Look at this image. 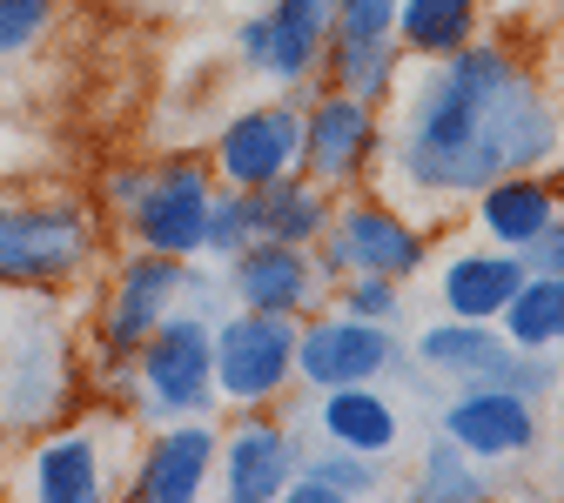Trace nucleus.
Instances as JSON below:
<instances>
[{
	"instance_id": "nucleus-1",
	"label": "nucleus",
	"mask_w": 564,
	"mask_h": 503,
	"mask_svg": "<svg viewBox=\"0 0 564 503\" xmlns=\"http://www.w3.org/2000/svg\"><path fill=\"white\" fill-rule=\"evenodd\" d=\"M564 162V95L498 34H477L444 61H410L383 108L377 182L423 222H451L484 182Z\"/></svg>"
},
{
	"instance_id": "nucleus-2",
	"label": "nucleus",
	"mask_w": 564,
	"mask_h": 503,
	"mask_svg": "<svg viewBox=\"0 0 564 503\" xmlns=\"http://www.w3.org/2000/svg\"><path fill=\"white\" fill-rule=\"evenodd\" d=\"M437 222H423L416 208H403L397 195L383 188H349L336 195V215H329V229L316 242V262L323 275H397V282H416V275H431L437 262Z\"/></svg>"
},
{
	"instance_id": "nucleus-3",
	"label": "nucleus",
	"mask_w": 564,
	"mask_h": 503,
	"mask_svg": "<svg viewBox=\"0 0 564 503\" xmlns=\"http://www.w3.org/2000/svg\"><path fill=\"white\" fill-rule=\"evenodd\" d=\"M101 262V222L75 195H0V289H61Z\"/></svg>"
},
{
	"instance_id": "nucleus-4",
	"label": "nucleus",
	"mask_w": 564,
	"mask_h": 503,
	"mask_svg": "<svg viewBox=\"0 0 564 503\" xmlns=\"http://www.w3.org/2000/svg\"><path fill=\"white\" fill-rule=\"evenodd\" d=\"M216 316L202 309H169L149 342L134 349V416L169 423V416H223L216 403Z\"/></svg>"
},
{
	"instance_id": "nucleus-5",
	"label": "nucleus",
	"mask_w": 564,
	"mask_h": 503,
	"mask_svg": "<svg viewBox=\"0 0 564 503\" xmlns=\"http://www.w3.org/2000/svg\"><path fill=\"white\" fill-rule=\"evenodd\" d=\"M410 363L423 376H437V383H505L518 396H551L564 363L544 349H518L498 322H464V316H437V322H423L410 336Z\"/></svg>"
},
{
	"instance_id": "nucleus-6",
	"label": "nucleus",
	"mask_w": 564,
	"mask_h": 503,
	"mask_svg": "<svg viewBox=\"0 0 564 503\" xmlns=\"http://www.w3.org/2000/svg\"><path fill=\"white\" fill-rule=\"evenodd\" d=\"M296 316L269 309H223L216 342V403L223 409H282L296 396Z\"/></svg>"
},
{
	"instance_id": "nucleus-7",
	"label": "nucleus",
	"mask_w": 564,
	"mask_h": 503,
	"mask_svg": "<svg viewBox=\"0 0 564 503\" xmlns=\"http://www.w3.org/2000/svg\"><path fill=\"white\" fill-rule=\"evenodd\" d=\"M377 162H383V108L349 88L310 81L303 88V175L323 182L329 195H349L377 182Z\"/></svg>"
},
{
	"instance_id": "nucleus-8",
	"label": "nucleus",
	"mask_w": 564,
	"mask_h": 503,
	"mask_svg": "<svg viewBox=\"0 0 564 503\" xmlns=\"http://www.w3.org/2000/svg\"><path fill=\"white\" fill-rule=\"evenodd\" d=\"M410 376V336L390 322L343 316L323 303L296 329V390H343V383H390Z\"/></svg>"
},
{
	"instance_id": "nucleus-9",
	"label": "nucleus",
	"mask_w": 564,
	"mask_h": 503,
	"mask_svg": "<svg viewBox=\"0 0 564 503\" xmlns=\"http://www.w3.org/2000/svg\"><path fill=\"white\" fill-rule=\"evenodd\" d=\"M437 429L470 450L484 470H505V463H538L551 423L538 396H518L505 383H451V396L437 403Z\"/></svg>"
},
{
	"instance_id": "nucleus-10",
	"label": "nucleus",
	"mask_w": 564,
	"mask_h": 503,
	"mask_svg": "<svg viewBox=\"0 0 564 503\" xmlns=\"http://www.w3.org/2000/svg\"><path fill=\"white\" fill-rule=\"evenodd\" d=\"M208 201H216V168H208V155H175V162H155L141 175L134 201L121 208V229H128L134 249L195 262L202 229H208Z\"/></svg>"
},
{
	"instance_id": "nucleus-11",
	"label": "nucleus",
	"mask_w": 564,
	"mask_h": 503,
	"mask_svg": "<svg viewBox=\"0 0 564 503\" xmlns=\"http://www.w3.org/2000/svg\"><path fill=\"white\" fill-rule=\"evenodd\" d=\"M208 168L229 188H269L282 175L303 168V88H275L269 101L236 108L216 128V149H208Z\"/></svg>"
},
{
	"instance_id": "nucleus-12",
	"label": "nucleus",
	"mask_w": 564,
	"mask_h": 503,
	"mask_svg": "<svg viewBox=\"0 0 564 503\" xmlns=\"http://www.w3.org/2000/svg\"><path fill=\"white\" fill-rule=\"evenodd\" d=\"M303 457V429L282 409H229L216 450V496L229 503H282Z\"/></svg>"
},
{
	"instance_id": "nucleus-13",
	"label": "nucleus",
	"mask_w": 564,
	"mask_h": 503,
	"mask_svg": "<svg viewBox=\"0 0 564 503\" xmlns=\"http://www.w3.org/2000/svg\"><path fill=\"white\" fill-rule=\"evenodd\" d=\"M223 269V296L229 309H269V316H316L329 303V275L316 262V249L303 242H275V236H256L249 249H236Z\"/></svg>"
},
{
	"instance_id": "nucleus-14",
	"label": "nucleus",
	"mask_w": 564,
	"mask_h": 503,
	"mask_svg": "<svg viewBox=\"0 0 564 503\" xmlns=\"http://www.w3.org/2000/svg\"><path fill=\"white\" fill-rule=\"evenodd\" d=\"M329 8L336 0H269L262 14H249L236 28V61L275 88H310L323 75Z\"/></svg>"
},
{
	"instance_id": "nucleus-15",
	"label": "nucleus",
	"mask_w": 564,
	"mask_h": 503,
	"mask_svg": "<svg viewBox=\"0 0 564 503\" xmlns=\"http://www.w3.org/2000/svg\"><path fill=\"white\" fill-rule=\"evenodd\" d=\"M182 289H188V262H182V255L134 249V255L115 269L108 309H101V322H95L101 363H108V370H128V363H134V349L149 342V329L182 303Z\"/></svg>"
},
{
	"instance_id": "nucleus-16",
	"label": "nucleus",
	"mask_w": 564,
	"mask_h": 503,
	"mask_svg": "<svg viewBox=\"0 0 564 503\" xmlns=\"http://www.w3.org/2000/svg\"><path fill=\"white\" fill-rule=\"evenodd\" d=\"M216 450H223V416H169L141 444L128 470L134 503H202L216 490Z\"/></svg>"
},
{
	"instance_id": "nucleus-17",
	"label": "nucleus",
	"mask_w": 564,
	"mask_h": 503,
	"mask_svg": "<svg viewBox=\"0 0 564 503\" xmlns=\"http://www.w3.org/2000/svg\"><path fill=\"white\" fill-rule=\"evenodd\" d=\"M310 429L316 444H336V450H357V457H377L390 463L410 437L403 423V403L383 390V383H343V390H310Z\"/></svg>"
},
{
	"instance_id": "nucleus-18",
	"label": "nucleus",
	"mask_w": 564,
	"mask_h": 503,
	"mask_svg": "<svg viewBox=\"0 0 564 503\" xmlns=\"http://www.w3.org/2000/svg\"><path fill=\"white\" fill-rule=\"evenodd\" d=\"M431 269H437V309L464 316V322H498L505 303L518 296V282L531 275L524 255L498 249V242H464V249L437 255Z\"/></svg>"
},
{
	"instance_id": "nucleus-19",
	"label": "nucleus",
	"mask_w": 564,
	"mask_h": 503,
	"mask_svg": "<svg viewBox=\"0 0 564 503\" xmlns=\"http://www.w3.org/2000/svg\"><path fill=\"white\" fill-rule=\"evenodd\" d=\"M557 182L551 168H524V175H498V182H484L470 195V215L464 222L477 229V242H498V249H524L551 215H557Z\"/></svg>"
},
{
	"instance_id": "nucleus-20",
	"label": "nucleus",
	"mask_w": 564,
	"mask_h": 503,
	"mask_svg": "<svg viewBox=\"0 0 564 503\" xmlns=\"http://www.w3.org/2000/svg\"><path fill=\"white\" fill-rule=\"evenodd\" d=\"M21 490L34 503H101L108 496V457H101V429H61L28 457Z\"/></svg>"
},
{
	"instance_id": "nucleus-21",
	"label": "nucleus",
	"mask_w": 564,
	"mask_h": 503,
	"mask_svg": "<svg viewBox=\"0 0 564 503\" xmlns=\"http://www.w3.org/2000/svg\"><path fill=\"white\" fill-rule=\"evenodd\" d=\"M383 483H390V463H377V457L336 450V444H316V450L303 444L282 503H370V496H383Z\"/></svg>"
},
{
	"instance_id": "nucleus-22",
	"label": "nucleus",
	"mask_w": 564,
	"mask_h": 503,
	"mask_svg": "<svg viewBox=\"0 0 564 503\" xmlns=\"http://www.w3.org/2000/svg\"><path fill=\"white\" fill-rule=\"evenodd\" d=\"M490 21V0H397V47L403 61H444L470 47Z\"/></svg>"
},
{
	"instance_id": "nucleus-23",
	"label": "nucleus",
	"mask_w": 564,
	"mask_h": 503,
	"mask_svg": "<svg viewBox=\"0 0 564 503\" xmlns=\"http://www.w3.org/2000/svg\"><path fill=\"white\" fill-rule=\"evenodd\" d=\"M329 215H336V195H329L323 182H310L303 168L282 175V182H269V188H256V236L316 249L323 229H329Z\"/></svg>"
},
{
	"instance_id": "nucleus-24",
	"label": "nucleus",
	"mask_w": 564,
	"mask_h": 503,
	"mask_svg": "<svg viewBox=\"0 0 564 503\" xmlns=\"http://www.w3.org/2000/svg\"><path fill=\"white\" fill-rule=\"evenodd\" d=\"M410 496L416 503H490L498 483H490V470L470 450H457L444 429H431V444L416 450V470H410Z\"/></svg>"
},
{
	"instance_id": "nucleus-25",
	"label": "nucleus",
	"mask_w": 564,
	"mask_h": 503,
	"mask_svg": "<svg viewBox=\"0 0 564 503\" xmlns=\"http://www.w3.org/2000/svg\"><path fill=\"white\" fill-rule=\"evenodd\" d=\"M498 329L518 342V349H544V356H564V275H524L518 296L505 303Z\"/></svg>"
},
{
	"instance_id": "nucleus-26",
	"label": "nucleus",
	"mask_w": 564,
	"mask_h": 503,
	"mask_svg": "<svg viewBox=\"0 0 564 503\" xmlns=\"http://www.w3.org/2000/svg\"><path fill=\"white\" fill-rule=\"evenodd\" d=\"M383 47H397V0H336V8H329V47H323V61L383 54Z\"/></svg>"
},
{
	"instance_id": "nucleus-27",
	"label": "nucleus",
	"mask_w": 564,
	"mask_h": 503,
	"mask_svg": "<svg viewBox=\"0 0 564 503\" xmlns=\"http://www.w3.org/2000/svg\"><path fill=\"white\" fill-rule=\"evenodd\" d=\"M329 303H336L343 316L403 329V316H410V282H397V275H336V282H329Z\"/></svg>"
},
{
	"instance_id": "nucleus-28",
	"label": "nucleus",
	"mask_w": 564,
	"mask_h": 503,
	"mask_svg": "<svg viewBox=\"0 0 564 503\" xmlns=\"http://www.w3.org/2000/svg\"><path fill=\"white\" fill-rule=\"evenodd\" d=\"M256 242V195L216 182V201H208V229H202V255L208 262H229L236 249Z\"/></svg>"
},
{
	"instance_id": "nucleus-29",
	"label": "nucleus",
	"mask_w": 564,
	"mask_h": 503,
	"mask_svg": "<svg viewBox=\"0 0 564 503\" xmlns=\"http://www.w3.org/2000/svg\"><path fill=\"white\" fill-rule=\"evenodd\" d=\"M54 28V0H0V54H28Z\"/></svg>"
},
{
	"instance_id": "nucleus-30",
	"label": "nucleus",
	"mask_w": 564,
	"mask_h": 503,
	"mask_svg": "<svg viewBox=\"0 0 564 503\" xmlns=\"http://www.w3.org/2000/svg\"><path fill=\"white\" fill-rule=\"evenodd\" d=\"M518 255H524L531 275H564V201H557V215H551V222H544Z\"/></svg>"
},
{
	"instance_id": "nucleus-31",
	"label": "nucleus",
	"mask_w": 564,
	"mask_h": 503,
	"mask_svg": "<svg viewBox=\"0 0 564 503\" xmlns=\"http://www.w3.org/2000/svg\"><path fill=\"white\" fill-rule=\"evenodd\" d=\"M141 175H149V168H141V162H128V168H115V175H108V208H115V215H121V208L134 201V188H141Z\"/></svg>"
},
{
	"instance_id": "nucleus-32",
	"label": "nucleus",
	"mask_w": 564,
	"mask_h": 503,
	"mask_svg": "<svg viewBox=\"0 0 564 503\" xmlns=\"http://www.w3.org/2000/svg\"><path fill=\"white\" fill-rule=\"evenodd\" d=\"M544 403H551V423H557V429H564V376H557V390H551V396H544Z\"/></svg>"
},
{
	"instance_id": "nucleus-33",
	"label": "nucleus",
	"mask_w": 564,
	"mask_h": 503,
	"mask_svg": "<svg viewBox=\"0 0 564 503\" xmlns=\"http://www.w3.org/2000/svg\"><path fill=\"white\" fill-rule=\"evenodd\" d=\"M557 490H564V463H557Z\"/></svg>"
},
{
	"instance_id": "nucleus-34",
	"label": "nucleus",
	"mask_w": 564,
	"mask_h": 503,
	"mask_svg": "<svg viewBox=\"0 0 564 503\" xmlns=\"http://www.w3.org/2000/svg\"><path fill=\"white\" fill-rule=\"evenodd\" d=\"M557 14H564V0H557Z\"/></svg>"
}]
</instances>
